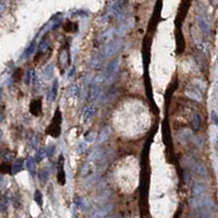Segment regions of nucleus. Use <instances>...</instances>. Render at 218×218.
I'll return each instance as SVG.
<instances>
[{
    "label": "nucleus",
    "instance_id": "nucleus-1",
    "mask_svg": "<svg viewBox=\"0 0 218 218\" xmlns=\"http://www.w3.org/2000/svg\"><path fill=\"white\" fill-rule=\"evenodd\" d=\"M61 123H62V117H61L60 110H57L56 114H55L54 118H52L50 124L48 125L47 130H46V133L49 134L50 136L57 138H59L61 133Z\"/></svg>",
    "mask_w": 218,
    "mask_h": 218
},
{
    "label": "nucleus",
    "instance_id": "nucleus-4",
    "mask_svg": "<svg viewBox=\"0 0 218 218\" xmlns=\"http://www.w3.org/2000/svg\"><path fill=\"white\" fill-rule=\"evenodd\" d=\"M30 111L34 116H39L41 114V98H36L33 99L30 105Z\"/></svg>",
    "mask_w": 218,
    "mask_h": 218
},
{
    "label": "nucleus",
    "instance_id": "nucleus-3",
    "mask_svg": "<svg viewBox=\"0 0 218 218\" xmlns=\"http://www.w3.org/2000/svg\"><path fill=\"white\" fill-rule=\"evenodd\" d=\"M63 159L62 156L59 157V162H58V173H57V179H58L59 184L63 186L65 183V168H63Z\"/></svg>",
    "mask_w": 218,
    "mask_h": 218
},
{
    "label": "nucleus",
    "instance_id": "nucleus-5",
    "mask_svg": "<svg viewBox=\"0 0 218 218\" xmlns=\"http://www.w3.org/2000/svg\"><path fill=\"white\" fill-rule=\"evenodd\" d=\"M0 171H1V172H10L11 167L9 166L8 164H2L1 166H0Z\"/></svg>",
    "mask_w": 218,
    "mask_h": 218
},
{
    "label": "nucleus",
    "instance_id": "nucleus-2",
    "mask_svg": "<svg viewBox=\"0 0 218 218\" xmlns=\"http://www.w3.org/2000/svg\"><path fill=\"white\" fill-rule=\"evenodd\" d=\"M51 54H52L51 48H47L45 51H39L38 54L35 56L34 62L38 63V65H44V63L49 59V57L51 56Z\"/></svg>",
    "mask_w": 218,
    "mask_h": 218
},
{
    "label": "nucleus",
    "instance_id": "nucleus-6",
    "mask_svg": "<svg viewBox=\"0 0 218 218\" xmlns=\"http://www.w3.org/2000/svg\"><path fill=\"white\" fill-rule=\"evenodd\" d=\"M35 200H36V202L39 205H41V195L39 191H36V193H35Z\"/></svg>",
    "mask_w": 218,
    "mask_h": 218
}]
</instances>
